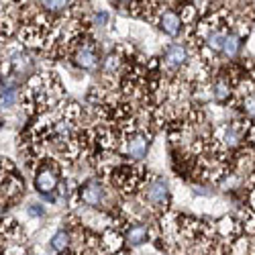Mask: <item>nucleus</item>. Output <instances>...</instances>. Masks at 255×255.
Masks as SVG:
<instances>
[{
  "instance_id": "f03ea898",
  "label": "nucleus",
  "mask_w": 255,
  "mask_h": 255,
  "mask_svg": "<svg viewBox=\"0 0 255 255\" xmlns=\"http://www.w3.org/2000/svg\"><path fill=\"white\" fill-rule=\"evenodd\" d=\"M143 198L151 208H165L169 204V186L163 178H151L143 184Z\"/></svg>"
},
{
  "instance_id": "7ed1b4c3",
  "label": "nucleus",
  "mask_w": 255,
  "mask_h": 255,
  "mask_svg": "<svg viewBox=\"0 0 255 255\" xmlns=\"http://www.w3.org/2000/svg\"><path fill=\"white\" fill-rule=\"evenodd\" d=\"M123 149H125L127 157H131L135 161L143 159L147 155V149H149V135H147L145 131L125 133V137H123Z\"/></svg>"
},
{
  "instance_id": "412c9836",
  "label": "nucleus",
  "mask_w": 255,
  "mask_h": 255,
  "mask_svg": "<svg viewBox=\"0 0 255 255\" xmlns=\"http://www.w3.org/2000/svg\"><path fill=\"white\" fill-rule=\"evenodd\" d=\"M119 2H125V0H119Z\"/></svg>"
},
{
  "instance_id": "f257e3e1",
  "label": "nucleus",
  "mask_w": 255,
  "mask_h": 255,
  "mask_svg": "<svg viewBox=\"0 0 255 255\" xmlns=\"http://www.w3.org/2000/svg\"><path fill=\"white\" fill-rule=\"evenodd\" d=\"M59 174H61L59 172V165L55 161H51V159L45 161L43 165L37 169V176H35V188H37V192L43 194V196H51L55 190H57V186H59V180H61Z\"/></svg>"
},
{
  "instance_id": "1a4fd4ad",
  "label": "nucleus",
  "mask_w": 255,
  "mask_h": 255,
  "mask_svg": "<svg viewBox=\"0 0 255 255\" xmlns=\"http://www.w3.org/2000/svg\"><path fill=\"white\" fill-rule=\"evenodd\" d=\"M74 59H76V63L82 70H94L98 66V53H96L94 45H90V43L78 47Z\"/></svg>"
},
{
  "instance_id": "a211bd4d",
  "label": "nucleus",
  "mask_w": 255,
  "mask_h": 255,
  "mask_svg": "<svg viewBox=\"0 0 255 255\" xmlns=\"http://www.w3.org/2000/svg\"><path fill=\"white\" fill-rule=\"evenodd\" d=\"M27 215L33 217V219H41V217L45 215V208L41 206V204H29L27 206Z\"/></svg>"
},
{
  "instance_id": "f8f14e48",
  "label": "nucleus",
  "mask_w": 255,
  "mask_h": 255,
  "mask_svg": "<svg viewBox=\"0 0 255 255\" xmlns=\"http://www.w3.org/2000/svg\"><path fill=\"white\" fill-rule=\"evenodd\" d=\"M72 245V235L68 231H57L51 237V249L57 253H66V249Z\"/></svg>"
},
{
  "instance_id": "f3484780",
  "label": "nucleus",
  "mask_w": 255,
  "mask_h": 255,
  "mask_svg": "<svg viewBox=\"0 0 255 255\" xmlns=\"http://www.w3.org/2000/svg\"><path fill=\"white\" fill-rule=\"evenodd\" d=\"M243 111L249 117H255V94H249L243 98Z\"/></svg>"
},
{
  "instance_id": "423d86ee",
  "label": "nucleus",
  "mask_w": 255,
  "mask_h": 255,
  "mask_svg": "<svg viewBox=\"0 0 255 255\" xmlns=\"http://www.w3.org/2000/svg\"><path fill=\"white\" fill-rule=\"evenodd\" d=\"M245 133H247V127L243 123H231L221 133V139H219L221 147L223 149H235L239 145V141L245 137Z\"/></svg>"
},
{
  "instance_id": "ddd939ff",
  "label": "nucleus",
  "mask_w": 255,
  "mask_h": 255,
  "mask_svg": "<svg viewBox=\"0 0 255 255\" xmlns=\"http://www.w3.org/2000/svg\"><path fill=\"white\" fill-rule=\"evenodd\" d=\"M241 49V37L237 33H229L225 37V45H223V53L227 57H235Z\"/></svg>"
},
{
  "instance_id": "6ab92c4d",
  "label": "nucleus",
  "mask_w": 255,
  "mask_h": 255,
  "mask_svg": "<svg viewBox=\"0 0 255 255\" xmlns=\"http://www.w3.org/2000/svg\"><path fill=\"white\" fill-rule=\"evenodd\" d=\"M94 23L98 25V27H106V23H109V12H104V10H100L96 16H94Z\"/></svg>"
},
{
  "instance_id": "aec40b11",
  "label": "nucleus",
  "mask_w": 255,
  "mask_h": 255,
  "mask_svg": "<svg viewBox=\"0 0 255 255\" xmlns=\"http://www.w3.org/2000/svg\"><path fill=\"white\" fill-rule=\"evenodd\" d=\"M249 206L255 210V188L251 190V194H249Z\"/></svg>"
},
{
  "instance_id": "20e7f679",
  "label": "nucleus",
  "mask_w": 255,
  "mask_h": 255,
  "mask_svg": "<svg viewBox=\"0 0 255 255\" xmlns=\"http://www.w3.org/2000/svg\"><path fill=\"white\" fill-rule=\"evenodd\" d=\"M80 200L86 206L98 208L106 200V190H104V186L100 182H88V184H84L80 188Z\"/></svg>"
},
{
  "instance_id": "dca6fc26",
  "label": "nucleus",
  "mask_w": 255,
  "mask_h": 255,
  "mask_svg": "<svg viewBox=\"0 0 255 255\" xmlns=\"http://www.w3.org/2000/svg\"><path fill=\"white\" fill-rule=\"evenodd\" d=\"M41 4H43L45 10H51V12H57V10H63L68 4H70V0H41Z\"/></svg>"
},
{
  "instance_id": "2eb2a0df",
  "label": "nucleus",
  "mask_w": 255,
  "mask_h": 255,
  "mask_svg": "<svg viewBox=\"0 0 255 255\" xmlns=\"http://www.w3.org/2000/svg\"><path fill=\"white\" fill-rule=\"evenodd\" d=\"M121 63H123L121 55H119V53H111L109 57L104 59L102 70H104V74H106V76H115V74L121 70Z\"/></svg>"
},
{
  "instance_id": "9d476101",
  "label": "nucleus",
  "mask_w": 255,
  "mask_h": 255,
  "mask_svg": "<svg viewBox=\"0 0 255 255\" xmlns=\"http://www.w3.org/2000/svg\"><path fill=\"white\" fill-rule=\"evenodd\" d=\"M20 192H23V180L16 174H8L0 184V196L2 198H16Z\"/></svg>"
},
{
  "instance_id": "0eeeda50",
  "label": "nucleus",
  "mask_w": 255,
  "mask_h": 255,
  "mask_svg": "<svg viewBox=\"0 0 255 255\" xmlns=\"http://www.w3.org/2000/svg\"><path fill=\"white\" fill-rule=\"evenodd\" d=\"M123 239L129 247H139L143 243L149 241V227L137 223V225H127L125 233H123Z\"/></svg>"
},
{
  "instance_id": "9b49d317",
  "label": "nucleus",
  "mask_w": 255,
  "mask_h": 255,
  "mask_svg": "<svg viewBox=\"0 0 255 255\" xmlns=\"http://www.w3.org/2000/svg\"><path fill=\"white\" fill-rule=\"evenodd\" d=\"M210 96L215 102H227L231 96H233V88H231V84L225 80V78H219L215 84H212V88H210Z\"/></svg>"
},
{
  "instance_id": "6e6552de",
  "label": "nucleus",
  "mask_w": 255,
  "mask_h": 255,
  "mask_svg": "<svg viewBox=\"0 0 255 255\" xmlns=\"http://www.w3.org/2000/svg\"><path fill=\"white\" fill-rule=\"evenodd\" d=\"M157 23H159V29H161L165 35L176 37V35L182 31L184 20H182V16L176 14L174 10H165V12L159 14V20H157Z\"/></svg>"
},
{
  "instance_id": "39448f33",
  "label": "nucleus",
  "mask_w": 255,
  "mask_h": 255,
  "mask_svg": "<svg viewBox=\"0 0 255 255\" xmlns=\"http://www.w3.org/2000/svg\"><path fill=\"white\" fill-rule=\"evenodd\" d=\"M163 63H165V68H169V70H180L182 66H186V63H188V49H186V45H182V43L167 45L165 51H163Z\"/></svg>"
},
{
  "instance_id": "4468645a",
  "label": "nucleus",
  "mask_w": 255,
  "mask_h": 255,
  "mask_svg": "<svg viewBox=\"0 0 255 255\" xmlns=\"http://www.w3.org/2000/svg\"><path fill=\"white\" fill-rule=\"evenodd\" d=\"M18 102V92L16 88H4L0 92V111H8Z\"/></svg>"
}]
</instances>
